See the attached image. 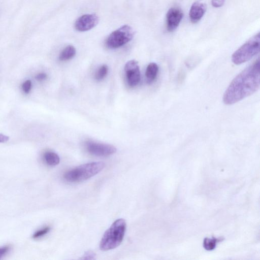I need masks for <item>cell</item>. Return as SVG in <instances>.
Wrapping results in <instances>:
<instances>
[{"label": "cell", "instance_id": "obj_1", "mask_svg": "<svg viewBox=\"0 0 260 260\" xmlns=\"http://www.w3.org/2000/svg\"><path fill=\"white\" fill-rule=\"evenodd\" d=\"M260 85L259 59L239 74L231 82L223 95L226 105H232L256 92Z\"/></svg>", "mask_w": 260, "mask_h": 260}, {"label": "cell", "instance_id": "obj_2", "mask_svg": "<svg viewBox=\"0 0 260 260\" xmlns=\"http://www.w3.org/2000/svg\"><path fill=\"white\" fill-rule=\"evenodd\" d=\"M126 225L123 219L115 220L104 234L100 243L101 250L108 251L118 247L123 240Z\"/></svg>", "mask_w": 260, "mask_h": 260}, {"label": "cell", "instance_id": "obj_3", "mask_svg": "<svg viewBox=\"0 0 260 260\" xmlns=\"http://www.w3.org/2000/svg\"><path fill=\"white\" fill-rule=\"evenodd\" d=\"M105 166L102 161L85 164L66 172L63 178L68 182H81L98 174Z\"/></svg>", "mask_w": 260, "mask_h": 260}, {"label": "cell", "instance_id": "obj_4", "mask_svg": "<svg viewBox=\"0 0 260 260\" xmlns=\"http://www.w3.org/2000/svg\"><path fill=\"white\" fill-rule=\"evenodd\" d=\"M260 35L258 32L239 48L232 56L235 64H240L252 58L259 51Z\"/></svg>", "mask_w": 260, "mask_h": 260}, {"label": "cell", "instance_id": "obj_5", "mask_svg": "<svg viewBox=\"0 0 260 260\" xmlns=\"http://www.w3.org/2000/svg\"><path fill=\"white\" fill-rule=\"evenodd\" d=\"M135 31L128 25H124L111 32L106 40V45L110 49L120 47L131 41Z\"/></svg>", "mask_w": 260, "mask_h": 260}, {"label": "cell", "instance_id": "obj_6", "mask_svg": "<svg viewBox=\"0 0 260 260\" xmlns=\"http://www.w3.org/2000/svg\"><path fill=\"white\" fill-rule=\"evenodd\" d=\"M85 146L90 154L97 156L106 157L116 152V148L114 146L107 144L88 141Z\"/></svg>", "mask_w": 260, "mask_h": 260}, {"label": "cell", "instance_id": "obj_7", "mask_svg": "<svg viewBox=\"0 0 260 260\" xmlns=\"http://www.w3.org/2000/svg\"><path fill=\"white\" fill-rule=\"evenodd\" d=\"M124 70L128 85L134 87L138 84L141 76L138 61L134 59L128 61L125 64Z\"/></svg>", "mask_w": 260, "mask_h": 260}, {"label": "cell", "instance_id": "obj_8", "mask_svg": "<svg viewBox=\"0 0 260 260\" xmlns=\"http://www.w3.org/2000/svg\"><path fill=\"white\" fill-rule=\"evenodd\" d=\"M98 22L99 17L96 15L94 14H85L76 20L74 27L77 31H86L95 27Z\"/></svg>", "mask_w": 260, "mask_h": 260}, {"label": "cell", "instance_id": "obj_9", "mask_svg": "<svg viewBox=\"0 0 260 260\" xmlns=\"http://www.w3.org/2000/svg\"><path fill=\"white\" fill-rule=\"evenodd\" d=\"M183 16L182 10L178 7L170 8L166 15L167 29L168 31H174L179 25Z\"/></svg>", "mask_w": 260, "mask_h": 260}, {"label": "cell", "instance_id": "obj_10", "mask_svg": "<svg viewBox=\"0 0 260 260\" xmlns=\"http://www.w3.org/2000/svg\"><path fill=\"white\" fill-rule=\"evenodd\" d=\"M206 10L207 6L205 3L199 1L194 2L189 12L190 21L193 23L199 22L204 15Z\"/></svg>", "mask_w": 260, "mask_h": 260}, {"label": "cell", "instance_id": "obj_11", "mask_svg": "<svg viewBox=\"0 0 260 260\" xmlns=\"http://www.w3.org/2000/svg\"><path fill=\"white\" fill-rule=\"evenodd\" d=\"M158 72V67L154 62L150 63L147 67L145 76L147 83H151L156 79Z\"/></svg>", "mask_w": 260, "mask_h": 260}, {"label": "cell", "instance_id": "obj_12", "mask_svg": "<svg viewBox=\"0 0 260 260\" xmlns=\"http://www.w3.org/2000/svg\"><path fill=\"white\" fill-rule=\"evenodd\" d=\"M76 49L72 45L66 47L59 56V59L61 61H66L72 58L76 54Z\"/></svg>", "mask_w": 260, "mask_h": 260}, {"label": "cell", "instance_id": "obj_13", "mask_svg": "<svg viewBox=\"0 0 260 260\" xmlns=\"http://www.w3.org/2000/svg\"><path fill=\"white\" fill-rule=\"evenodd\" d=\"M44 159L45 162L50 166H56L60 161L59 156L52 151L46 152L44 154Z\"/></svg>", "mask_w": 260, "mask_h": 260}, {"label": "cell", "instance_id": "obj_14", "mask_svg": "<svg viewBox=\"0 0 260 260\" xmlns=\"http://www.w3.org/2000/svg\"><path fill=\"white\" fill-rule=\"evenodd\" d=\"M223 238H215L212 237V238H205L203 242V246L205 249L207 250H211L215 248L216 243L218 242L223 240Z\"/></svg>", "mask_w": 260, "mask_h": 260}, {"label": "cell", "instance_id": "obj_15", "mask_svg": "<svg viewBox=\"0 0 260 260\" xmlns=\"http://www.w3.org/2000/svg\"><path fill=\"white\" fill-rule=\"evenodd\" d=\"M108 71L107 66H102L97 71L95 75V78L97 80H101L106 76Z\"/></svg>", "mask_w": 260, "mask_h": 260}, {"label": "cell", "instance_id": "obj_16", "mask_svg": "<svg viewBox=\"0 0 260 260\" xmlns=\"http://www.w3.org/2000/svg\"><path fill=\"white\" fill-rule=\"evenodd\" d=\"M50 230L49 226H46L41 230H39L36 232L32 236V238L34 239L39 238L42 237L47 234Z\"/></svg>", "mask_w": 260, "mask_h": 260}, {"label": "cell", "instance_id": "obj_17", "mask_svg": "<svg viewBox=\"0 0 260 260\" xmlns=\"http://www.w3.org/2000/svg\"><path fill=\"white\" fill-rule=\"evenodd\" d=\"M32 83L30 80H27L24 82L22 85V88L24 92L28 93L31 90Z\"/></svg>", "mask_w": 260, "mask_h": 260}, {"label": "cell", "instance_id": "obj_18", "mask_svg": "<svg viewBox=\"0 0 260 260\" xmlns=\"http://www.w3.org/2000/svg\"><path fill=\"white\" fill-rule=\"evenodd\" d=\"M225 2V0H211L212 5L215 8L222 7Z\"/></svg>", "mask_w": 260, "mask_h": 260}, {"label": "cell", "instance_id": "obj_19", "mask_svg": "<svg viewBox=\"0 0 260 260\" xmlns=\"http://www.w3.org/2000/svg\"><path fill=\"white\" fill-rule=\"evenodd\" d=\"M95 254L92 251H87L83 256L82 259H94Z\"/></svg>", "mask_w": 260, "mask_h": 260}, {"label": "cell", "instance_id": "obj_20", "mask_svg": "<svg viewBox=\"0 0 260 260\" xmlns=\"http://www.w3.org/2000/svg\"><path fill=\"white\" fill-rule=\"evenodd\" d=\"M9 249L10 247L8 246L0 248V259L8 253Z\"/></svg>", "mask_w": 260, "mask_h": 260}, {"label": "cell", "instance_id": "obj_21", "mask_svg": "<svg viewBox=\"0 0 260 260\" xmlns=\"http://www.w3.org/2000/svg\"><path fill=\"white\" fill-rule=\"evenodd\" d=\"M47 78V75L45 73H42L37 74L35 78L38 81H42L45 80Z\"/></svg>", "mask_w": 260, "mask_h": 260}, {"label": "cell", "instance_id": "obj_22", "mask_svg": "<svg viewBox=\"0 0 260 260\" xmlns=\"http://www.w3.org/2000/svg\"><path fill=\"white\" fill-rule=\"evenodd\" d=\"M9 139V137L8 136L0 134V143L6 142L8 141Z\"/></svg>", "mask_w": 260, "mask_h": 260}]
</instances>
